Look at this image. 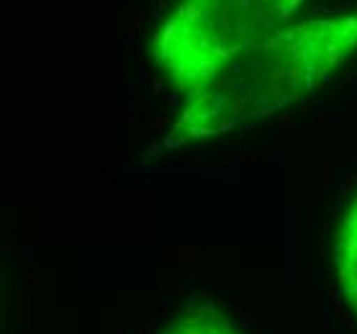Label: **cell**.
Instances as JSON below:
<instances>
[{
	"instance_id": "1",
	"label": "cell",
	"mask_w": 357,
	"mask_h": 334,
	"mask_svg": "<svg viewBox=\"0 0 357 334\" xmlns=\"http://www.w3.org/2000/svg\"><path fill=\"white\" fill-rule=\"evenodd\" d=\"M357 57V8L311 10L239 54L185 100L170 144L216 139L273 119Z\"/></svg>"
},
{
	"instance_id": "2",
	"label": "cell",
	"mask_w": 357,
	"mask_h": 334,
	"mask_svg": "<svg viewBox=\"0 0 357 334\" xmlns=\"http://www.w3.org/2000/svg\"><path fill=\"white\" fill-rule=\"evenodd\" d=\"M306 13L311 6L303 0H190L160 24L152 54L188 100L239 54Z\"/></svg>"
},
{
	"instance_id": "3",
	"label": "cell",
	"mask_w": 357,
	"mask_h": 334,
	"mask_svg": "<svg viewBox=\"0 0 357 334\" xmlns=\"http://www.w3.org/2000/svg\"><path fill=\"white\" fill-rule=\"evenodd\" d=\"M334 270L337 283L347 301L349 311L357 317V196L342 213L334 242Z\"/></svg>"
},
{
	"instance_id": "4",
	"label": "cell",
	"mask_w": 357,
	"mask_h": 334,
	"mask_svg": "<svg viewBox=\"0 0 357 334\" xmlns=\"http://www.w3.org/2000/svg\"><path fill=\"white\" fill-rule=\"evenodd\" d=\"M162 334H242L219 309L208 303L190 306L165 326Z\"/></svg>"
}]
</instances>
